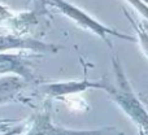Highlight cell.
I'll use <instances>...</instances> for the list:
<instances>
[{
	"label": "cell",
	"mask_w": 148,
	"mask_h": 135,
	"mask_svg": "<svg viewBox=\"0 0 148 135\" xmlns=\"http://www.w3.org/2000/svg\"><path fill=\"white\" fill-rule=\"evenodd\" d=\"M140 99H142V100H143L144 105H146V108H147V109H148V100L146 99V97H143V96H142V97H140Z\"/></svg>",
	"instance_id": "10"
},
{
	"label": "cell",
	"mask_w": 148,
	"mask_h": 135,
	"mask_svg": "<svg viewBox=\"0 0 148 135\" xmlns=\"http://www.w3.org/2000/svg\"><path fill=\"white\" fill-rule=\"evenodd\" d=\"M109 82L105 78L99 81H90L84 77L82 81H70V82H56V83H47L40 86V92L48 97H61L66 95L78 94L87 91L90 88H99L105 91Z\"/></svg>",
	"instance_id": "4"
},
{
	"label": "cell",
	"mask_w": 148,
	"mask_h": 135,
	"mask_svg": "<svg viewBox=\"0 0 148 135\" xmlns=\"http://www.w3.org/2000/svg\"><path fill=\"white\" fill-rule=\"evenodd\" d=\"M144 27H146V29H147V30H148V25H144Z\"/></svg>",
	"instance_id": "11"
},
{
	"label": "cell",
	"mask_w": 148,
	"mask_h": 135,
	"mask_svg": "<svg viewBox=\"0 0 148 135\" xmlns=\"http://www.w3.org/2000/svg\"><path fill=\"white\" fill-rule=\"evenodd\" d=\"M26 135H123L114 127L95 129V130H69L55 125L51 120L48 108L43 109L34 117Z\"/></svg>",
	"instance_id": "3"
},
{
	"label": "cell",
	"mask_w": 148,
	"mask_h": 135,
	"mask_svg": "<svg viewBox=\"0 0 148 135\" xmlns=\"http://www.w3.org/2000/svg\"><path fill=\"white\" fill-rule=\"evenodd\" d=\"M61 47L47 44L33 38H22L16 35H4L0 36V52H9L13 49L18 51H31L35 53H56Z\"/></svg>",
	"instance_id": "5"
},
{
	"label": "cell",
	"mask_w": 148,
	"mask_h": 135,
	"mask_svg": "<svg viewBox=\"0 0 148 135\" xmlns=\"http://www.w3.org/2000/svg\"><path fill=\"white\" fill-rule=\"evenodd\" d=\"M125 13H126V17L129 18V21H130L131 25H133L134 29H135L136 36H138L139 44H140V48H142V51H143V53L146 55V57L148 59V30L143 25H138V23L131 18V16L127 12H125Z\"/></svg>",
	"instance_id": "8"
},
{
	"label": "cell",
	"mask_w": 148,
	"mask_h": 135,
	"mask_svg": "<svg viewBox=\"0 0 148 135\" xmlns=\"http://www.w3.org/2000/svg\"><path fill=\"white\" fill-rule=\"evenodd\" d=\"M113 71H114L117 86L108 84L105 92L112 97V100L122 109V112L139 127L140 135H148V109L143 100L134 94L130 83L125 75L120 60L117 56H113Z\"/></svg>",
	"instance_id": "1"
},
{
	"label": "cell",
	"mask_w": 148,
	"mask_h": 135,
	"mask_svg": "<svg viewBox=\"0 0 148 135\" xmlns=\"http://www.w3.org/2000/svg\"><path fill=\"white\" fill-rule=\"evenodd\" d=\"M26 82L18 75L0 77V105L13 101H23L21 97V91Z\"/></svg>",
	"instance_id": "7"
},
{
	"label": "cell",
	"mask_w": 148,
	"mask_h": 135,
	"mask_svg": "<svg viewBox=\"0 0 148 135\" xmlns=\"http://www.w3.org/2000/svg\"><path fill=\"white\" fill-rule=\"evenodd\" d=\"M13 74L23 78L27 82H34V74L29 60L23 55L0 52V75Z\"/></svg>",
	"instance_id": "6"
},
{
	"label": "cell",
	"mask_w": 148,
	"mask_h": 135,
	"mask_svg": "<svg viewBox=\"0 0 148 135\" xmlns=\"http://www.w3.org/2000/svg\"><path fill=\"white\" fill-rule=\"evenodd\" d=\"M51 1H52V4H53L55 7L59 8L65 16H68L69 18H72L77 25L82 26L83 29L92 31V33L96 34L97 36H100V38L109 46V48L113 47L112 42L109 40V36H116V38H121V39H123V40H129V42H135L136 40L134 36L126 35V34L120 33V31L114 30V29H110V27H108V26L101 25L100 22H97V21H95L94 18H91L88 14H86L84 12H82L81 9L75 8L74 5L69 4V3L64 1V0H51Z\"/></svg>",
	"instance_id": "2"
},
{
	"label": "cell",
	"mask_w": 148,
	"mask_h": 135,
	"mask_svg": "<svg viewBox=\"0 0 148 135\" xmlns=\"http://www.w3.org/2000/svg\"><path fill=\"white\" fill-rule=\"evenodd\" d=\"M9 123H12V122L5 121V120H0V129H4L5 126H9Z\"/></svg>",
	"instance_id": "9"
}]
</instances>
